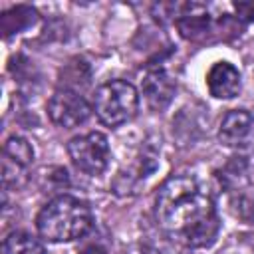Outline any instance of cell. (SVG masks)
Segmentation results:
<instances>
[{
	"label": "cell",
	"instance_id": "cell-1",
	"mask_svg": "<svg viewBox=\"0 0 254 254\" xmlns=\"http://www.w3.org/2000/svg\"><path fill=\"white\" fill-rule=\"evenodd\" d=\"M155 220L175 242L187 248H206L220 230L210 194L190 175H173L157 190Z\"/></svg>",
	"mask_w": 254,
	"mask_h": 254
},
{
	"label": "cell",
	"instance_id": "cell-2",
	"mask_svg": "<svg viewBox=\"0 0 254 254\" xmlns=\"http://www.w3.org/2000/svg\"><path fill=\"white\" fill-rule=\"evenodd\" d=\"M93 226V214L85 200L60 194L52 198L36 216V228L48 242H71L85 236Z\"/></svg>",
	"mask_w": 254,
	"mask_h": 254
},
{
	"label": "cell",
	"instance_id": "cell-3",
	"mask_svg": "<svg viewBox=\"0 0 254 254\" xmlns=\"http://www.w3.org/2000/svg\"><path fill=\"white\" fill-rule=\"evenodd\" d=\"M93 111L107 127L129 123L139 111V93L125 79H111L97 87L93 95Z\"/></svg>",
	"mask_w": 254,
	"mask_h": 254
},
{
	"label": "cell",
	"instance_id": "cell-4",
	"mask_svg": "<svg viewBox=\"0 0 254 254\" xmlns=\"http://www.w3.org/2000/svg\"><path fill=\"white\" fill-rule=\"evenodd\" d=\"M67 155L71 163L87 175H101L107 169L111 159L107 137L99 131H91V133L69 139Z\"/></svg>",
	"mask_w": 254,
	"mask_h": 254
},
{
	"label": "cell",
	"instance_id": "cell-5",
	"mask_svg": "<svg viewBox=\"0 0 254 254\" xmlns=\"http://www.w3.org/2000/svg\"><path fill=\"white\" fill-rule=\"evenodd\" d=\"M91 115L89 103L73 89L60 87L50 99H48V117L54 125L62 129H73L85 123Z\"/></svg>",
	"mask_w": 254,
	"mask_h": 254
},
{
	"label": "cell",
	"instance_id": "cell-6",
	"mask_svg": "<svg viewBox=\"0 0 254 254\" xmlns=\"http://www.w3.org/2000/svg\"><path fill=\"white\" fill-rule=\"evenodd\" d=\"M34 163V149L32 145L18 135H12L4 143L2 153V181L4 187L14 185L20 187L28 179V169Z\"/></svg>",
	"mask_w": 254,
	"mask_h": 254
},
{
	"label": "cell",
	"instance_id": "cell-7",
	"mask_svg": "<svg viewBox=\"0 0 254 254\" xmlns=\"http://www.w3.org/2000/svg\"><path fill=\"white\" fill-rule=\"evenodd\" d=\"M175 26L179 28L185 40H200L210 32V16L206 6L200 2H185L177 4L175 10Z\"/></svg>",
	"mask_w": 254,
	"mask_h": 254
},
{
	"label": "cell",
	"instance_id": "cell-8",
	"mask_svg": "<svg viewBox=\"0 0 254 254\" xmlns=\"http://www.w3.org/2000/svg\"><path fill=\"white\" fill-rule=\"evenodd\" d=\"M141 89H143V95H145L147 103L153 109H165L171 103L173 95H175L177 83L163 67L153 65V67L147 69Z\"/></svg>",
	"mask_w": 254,
	"mask_h": 254
},
{
	"label": "cell",
	"instance_id": "cell-9",
	"mask_svg": "<svg viewBox=\"0 0 254 254\" xmlns=\"http://www.w3.org/2000/svg\"><path fill=\"white\" fill-rule=\"evenodd\" d=\"M252 131H254V117L246 109H232L220 121L218 141L226 147H240L250 139Z\"/></svg>",
	"mask_w": 254,
	"mask_h": 254
},
{
	"label": "cell",
	"instance_id": "cell-10",
	"mask_svg": "<svg viewBox=\"0 0 254 254\" xmlns=\"http://www.w3.org/2000/svg\"><path fill=\"white\" fill-rule=\"evenodd\" d=\"M206 85L212 97L232 99L240 91V73L228 62H216L206 73Z\"/></svg>",
	"mask_w": 254,
	"mask_h": 254
},
{
	"label": "cell",
	"instance_id": "cell-11",
	"mask_svg": "<svg viewBox=\"0 0 254 254\" xmlns=\"http://www.w3.org/2000/svg\"><path fill=\"white\" fill-rule=\"evenodd\" d=\"M36 20H38L36 8L20 4V6H14V8L6 10L0 16V32L4 34V38H10L12 34H18V32L28 30L30 26H34Z\"/></svg>",
	"mask_w": 254,
	"mask_h": 254
},
{
	"label": "cell",
	"instance_id": "cell-12",
	"mask_svg": "<svg viewBox=\"0 0 254 254\" xmlns=\"http://www.w3.org/2000/svg\"><path fill=\"white\" fill-rule=\"evenodd\" d=\"M250 165L246 157H230V161L218 171V181L226 190H240L250 179Z\"/></svg>",
	"mask_w": 254,
	"mask_h": 254
},
{
	"label": "cell",
	"instance_id": "cell-13",
	"mask_svg": "<svg viewBox=\"0 0 254 254\" xmlns=\"http://www.w3.org/2000/svg\"><path fill=\"white\" fill-rule=\"evenodd\" d=\"M0 254H46L44 246L26 232H10L0 248Z\"/></svg>",
	"mask_w": 254,
	"mask_h": 254
},
{
	"label": "cell",
	"instance_id": "cell-14",
	"mask_svg": "<svg viewBox=\"0 0 254 254\" xmlns=\"http://www.w3.org/2000/svg\"><path fill=\"white\" fill-rule=\"evenodd\" d=\"M236 18L242 22H254V0H240L232 4Z\"/></svg>",
	"mask_w": 254,
	"mask_h": 254
},
{
	"label": "cell",
	"instance_id": "cell-15",
	"mask_svg": "<svg viewBox=\"0 0 254 254\" xmlns=\"http://www.w3.org/2000/svg\"><path fill=\"white\" fill-rule=\"evenodd\" d=\"M79 254H107V252H105L101 246H87V248L81 250Z\"/></svg>",
	"mask_w": 254,
	"mask_h": 254
}]
</instances>
